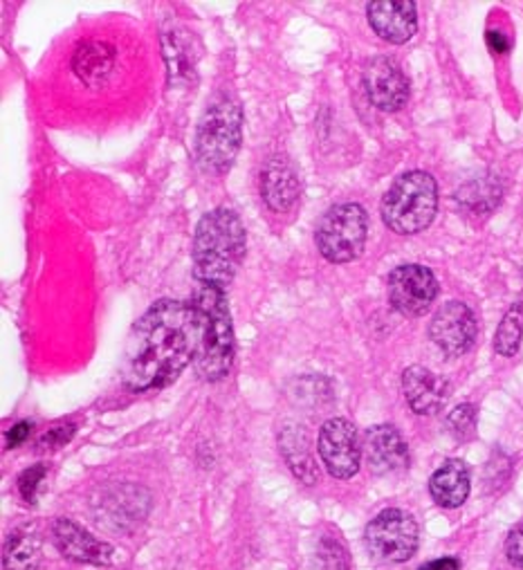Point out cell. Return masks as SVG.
<instances>
[{
    "label": "cell",
    "mask_w": 523,
    "mask_h": 570,
    "mask_svg": "<svg viewBox=\"0 0 523 570\" xmlns=\"http://www.w3.org/2000/svg\"><path fill=\"white\" fill-rule=\"evenodd\" d=\"M200 324L191 304L162 299L134 326L126 342L121 377L136 393L169 386L198 355Z\"/></svg>",
    "instance_id": "obj_1"
},
{
    "label": "cell",
    "mask_w": 523,
    "mask_h": 570,
    "mask_svg": "<svg viewBox=\"0 0 523 570\" xmlns=\"http://www.w3.org/2000/svg\"><path fill=\"white\" fill-rule=\"evenodd\" d=\"M245 247V227L231 209L218 207L205 214L196 227L191 252L196 281L227 291V285L234 281L236 269L240 267Z\"/></svg>",
    "instance_id": "obj_2"
},
{
    "label": "cell",
    "mask_w": 523,
    "mask_h": 570,
    "mask_svg": "<svg viewBox=\"0 0 523 570\" xmlns=\"http://www.w3.org/2000/svg\"><path fill=\"white\" fill-rule=\"evenodd\" d=\"M200 324V346L196 355V368L203 380H223L234 362L236 342L225 291L216 285L198 283L191 302Z\"/></svg>",
    "instance_id": "obj_3"
},
{
    "label": "cell",
    "mask_w": 523,
    "mask_h": 570,
    "mask_svg": "<svg viewBox=\"0 0 523 570\" xmlns=\"http://www.w3.org/2000/svg\"><path fill=\"white\" fill-rule=\"evenodd\" d=\"M384 225L401 236L425 232L438 212V185L425 171L403 174L382 198Z\"/></svg>",
    "instance_id": "obj_4"
},
{
    "label": "cell",
    "mask_w": 523,
    "mask_h": 570,
    "mask_svg": "<svg viewBox=\"0 0 523 570\" xmlns=\"http://www.w3.org/2000/svg\"><path fill=\"white\" fill-rule=\"evenodd\" d=\"M240 139H243L240 106L227 95L216 97L207 106L196 130L198 165L207 174H225L236 160Z\"/></svg>",
    "instance_id": "obj_5"
},
{
    "label": "cell",
    "mask_w": 523,
    "mask_h": 570,
    "mask_svg": "<svg viewBox=\"0 0 523 570\" xmlns=\"http://www.w3.org/2000/svg\"><path fill=\"white\" fill-rule=\"evenodd\" d=\"M368 234V216L362 205L344 203L330 207L317 225L315 243L330 263H351L362 256Z\"/></svg>",
    "instance_id": "obj_6"
},
{
    "label": "cell",
    "mask_w": 523,
    "mask_h": 570,
    "mask_svg": "<svg viewBox=\"0 0 523 570\" xmlns=\"http://www.w3.org/2000/svg\"><path fill=\"white\" fill-rule=\"evenodd\" d=\"M421 532L416 519L398 508L382 510L364 532L366 550L384 563L409 561L418 550Z\"/></svg>",
    "instance_id": "obj_7"
},
{
    "label": "cell",
    "mask_w": 523,
    "mask_h": 570,
    "mask_svg": "<svg viewBox=\"0 0 523 570\" xmlns=\"http://www.w3.org/2000/svg\"><path fill=\"white\" fill-rule=\"evenodd\" d=\"M438 297V281L425 265L409 263L388 274V302L405 317L425 315Z\"/></svg>",
    "instance_id": "obj_8"
},
{
    "label": "cell",
    "mask_w": 523,
    "mask_h": 570,
    "mask_svg": "<svg viewBox=\"0 0 523 570\" xmlns=\"http://www.w3.org/2000/svg\"><path fill=\"white\" fill-rule=\"evenodd\" d=\"M317 450L324 468L333 479L348 481L359 472L362 465V445L355 424L344 417H333L324 422Z\"/></svg>",
    "instance_id": "obj_9"
},
{
    "label": "cell",
    "mask_w": 523,
    "mask_h": 570,
    "mask_svg": "<svg viewBox=\"0 0 523 570\" xmlns=\"http://www.w3.org/2000/svg\"><path fill=\"white\" fill-rule=\"evenodd\" d=\"M364 88L371 104L382 112H398L407 106L412 86L403 68L388 57H375L364 68Z\"/></svg>",
    "instance_id": "obj_10"
},
{
    "label": "cell",
    "mask_w": 523,
    "mask_h": 570,
    "mask_svg": "<svg viewBox=\"0 0 523 570\" xmlns=\"http://www.w3.org/2000/svg\"><path fill=\"white\" fill-rule=\"evenodd\" d=\"M478 335V322L474 311L463 302H450L441 306L430 324L432 342L450 357L467 353Z\"/></svg>",
    "instance_id": "obj_11"
},
{
    "label": "cell",
    "mask_w": 523,
    "mask_h": 570,
    "mask_svg": "<svg viewBox=\"0 0 523 570\" xmlns=\"http://www.w3.org/2000/svg\"><path fill=\"white\" fill-rule=\"evenodd\" d=\"M364 454L377 476H396L409 468V448L394 424L371 426L364 439Z\"/></svg>",
    "instance_id": "obj_12"
},
{
    "label": "cell",
    "mask_w": 523,
    "mask_h": 570,
    "mask_svg": "<svg viewBox=\"0 0 523 570\" xmlns=\"http://www.w3.org/2000/svg\"><path fill=\"white\" fill-rule=\"evenodd\" d=\"M366 17L373 32L394 46L407 43L418 30V10L412 0H377L366 6Z\"/></svg>",
    "instance_id": "obj_13"
},
{
    "label": "cell",
    "mask_w": 523,
    "mask_h": 570,
    "mask_svg": "<svg viewBox=\"0 0 523 570\" xmlns=\"http://www.w3.org/2000/svg\"><path fill=\"white\" fill-rule=\"evenodd\" d=\"M52 539L59 552L77 563H90V566H110L112 561V546L108 541H101L92 537L86 528L70 519H57L52 523Z\"/></svg>",
    "instance_id": "obj_14"
},
{
    "label": "cell",
    "mask_w": 523,
    "mask_h": 570,
    "mask_svg": "<svg viewBox=\"0 0 523 570\" xmlns=\"http://www.w3.org/2000/svg\"><path fill=\"white\" fill-rule=\"evenodd\" d=\"M260 194H264L266 205L277 214L295 207L302 196V183L288 158L275 156L268 160L260 171Z\"/></svg>",
    "instance_id": "obj_15"
},
{
    "label": "cell",
    "mask_w": 523,
    "mask_h": 570,
    "mask_svg": "<svg viewBox=\"0 0 523 570\" xmlns=\"http://www.w3.org/2000/svg\"><path fill=\"white\" fill-rule=\"evenodd\" d=\"M403 393L414 413L432 415L447 402L450 384L445 377L425 366H409L403 373Z\"/></svg>",
    "instance_id": "obj_16"
},
{
    "label": "cell",
    "mask_w": 523,
    "mask_h": 570,
    "mask_svg": "<svg viewBox=\"0 0 523 570\" xmlns=\"http://www.w3.org/2000/svg\"><path fill=\"white\" fill-rule=\"evenodd\" d=\"M470 490H472L470 468L458 459L443 463L430 479V494L436 501V505L445 510L461 508L467 501Z\"/></svg>",
    "instance_id": "obj_17"
},
{
    "label": "cell",
    "mask_w": 523,
    "mask_h": 570,
    "mask_svg": "<svg viewBox=\"0 0 523 570\" xmlns=\"http://www.w3.org/2000/svg\"><path fill=\"white\" fill-rule=\"evenodd\" d=\"M43 546L30 530H17L6 539L3 568L6 570H41Z\"/></svg>",
    "instance_id": "obj_18"
},
{
    "label": "cell",
    "mask_w": 523,
    "mask_h": 570,
    "mask_svg": "<svg viewBox=\"0 0 523 570\" xmlns=\"http://www.w3.org/2000/svg\"><path fill=\"white\" fill-rule=\"evenodd\" d=\"M282 454L288 461L290 470L295 472V476L299 481H304L306 485L317 483V465L310 456V448H308V439L304 432H299L297 426H288L282 434Z\"/></svg>",
    "instance_id": "obj_19"
},
{
    "label": "cell",
    "mask_w": 523,
    "mask_h": 570,
    "mask_svg": "<svg viewBox=\"0 0 523 570\" xmlns=\"http://www.w3.org/2000/svg\"><path fill=\"white\" fill-rule=\"evenodd\" d=\"M112 63H115L112 48L92 41L77 50L72 68L81 81H86L90 86H99L110 75Z\"/></svg>",
    "instance_id": "obj_20"
},
{
    "label": "cell",
    "mask_w": 523,
    "mask_h": 570,
    "mask_svg": "<svg viewBox=\"0 0 523 570\" xmlns=\"http://www.w3.org/2000/svg\"><path fill=\"white\" fill-rule=\"evenodd\" d=\"M456 200L463 209L472 214H490L501 203V185L494 178H474L463 185L456 194Z\"/></svg>",
    "instance_id": "obj_21"
},
{
    "label": "cell",
    "mask_w": 523,
    "mask_h": 570,
    "mask_svg": "<svg viewBox=\"0 0 523 570\" xmlns=\"http://www.w3.org/2000/svg\"><path fill=\"white\" fill-rule=\"evenodd\" d=\"M521 340H523V304H514L496 328L494 351L501 357H514L521 348Z\"/></svg>",
    "instance_id": "obj_22"
},
{
    "label": "cell",
    "mask_w": 523,
    "mask_h": 570,
    "mask_svg": "<svg viewBox=\"0 0 523 570\" xmlns=\"http://www.w3.org/2000/svg\"><path fill=\"white\" fill-rule=\"evenodd\" d=\"M476 406L474 404H458L450 415H447V426L456 441H472L476 436Z\"/></svg>",
    "instance_id": "obj_23"
},
{
    "label": "cell",
    "mask_w": 523,
    "mask_h": 570,
    "mask_svg": "<svg viewBox=\"0 0 523 570\" xmlns=\"http://www.w3.org/2000/svg\"><path fill=\"white\" fill-rule=\"evenodd\" d=\"M48 470L43 465H32L30 470H26L21 476H19V492L21 497L28 501V503H34L37 501V492L46 479Z\"/></svg>",
    "instance_id": "obj_24"
},
{
    "label": "cell",
    "mask_w": 523,
    "mask_h": 570,
    "mask_svg": "<svg viewBox=\"0 0 523 570\" xmlns=\"http://www.w3.org/2000/svg\"><path fill=\"white\" fill-rule=\"evenodd\" d=\"M505 557L514 568L523 570V523L510 530L505 539Z\"/></svg>",
    "instance_id": "obj_25"
},
{
    "label": "cell",
    "mask_w": 523,
    "mask_h": 570,
    "mask_svg": "<svg viewBox=\"0 0 523 570\" xmlns=\"http://www.w3.org/2000/svg\"><path fill=\"white\" fill-rule=\"evenodd\" d=\"M75 430H77L75 424L55 426V430H50L48 434H43V439H41L39 445L46 448V450H59V448H63V445L75 436Z\"/></svg>",
    "instance_id": "obj_26"
},
{
    "label": "cell",
    "mask_w": 523,
    "mask_h": 570,
    "mask_svg": "<svg viewBox=\"0 0 523 570\" xmlns=\"http://www.w3.org/2000/svg\"><path fill=\"white\" fill-rule=\"evenodd\" d=\"M30 432H32V424H30V422H19V424L10 426L8 434H6V445H8L10 450L23 445V443L28 441Z\"/></svg>",
    "instance_id": "obj_27"
},
{
    "label": "cell",
    "mask_w": 523,
    "mask_h": 570,
    "mask_svg": "<svg viewBox=\"0 0 523 570\" xmlns=\"http://www.w3.org/2000/svg\"><path fill=\"white\" fill-rule=\"evenodd\" d=\"M485 41H487V48H490L494 55H505V52L510 50L507 37H505L503 32H499V30H490L487 37H485Z\"/></svg>",
    "instance_id": "obj_28"
},
{
    "label": "cell",
    "mask_w": 523,
    "mask_h": 570,
    "mask_svg": "<svg viewBox=\"0 0 523 570\" xmlns=\"http://www.w3.org/2000/svg\"><path fill=\"white\" fill-rule=\"evenodd\" d=\"M418 570H461V561L456 557H441L421 566Z\"/></svg>",
    "instance_id": "obj_29"
}]
</instances>
